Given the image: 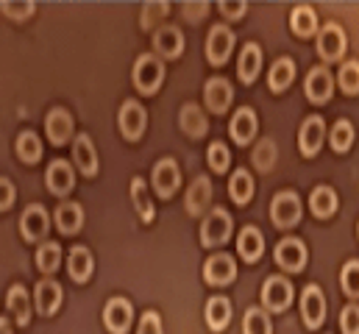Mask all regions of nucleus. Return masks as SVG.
Returning <instances> with one entry per match:
<instances>
[{"label": "nucleus", "mask_w": 359, "mask_h": 334, "mask_svg": "<svg viewBox=\"0 0 359 334\" xmlns=\"http://www.w3.org/2000/svg\"><path fill=\"white\" fill-rule=\"evenodd\" d=\"M203 279L212 287H226L237 279V262L231 253H212L203 265Z\"/></svg>", "instance_id": "14"}, {"label": "nucleus", "mask_w": 359, "mask_h": 334, "mask_svg": "<svg viewBox=\"0 0 359 334\" xmlns=\"http://www.w3.org/2000/svg\"><path fill=\"white\" fill-rule=\"evenodd\" d=\"M206 162L212 167V173H226L231 167V151L226 148V142H212L209 151H206Z\"/></svg>", "instance_id": "42"}, {"label": "nucleus", "mask_w": 359, "mask_h": 334, "mask_svg": "<svg viewBox=\"0 0 359 334\" xmlns=\"http://www.w3.org/2000/svg\"><path fill=\"white\" fill-rule=\"evenodd\" d=\"M203 315H206V323H209L212 332H223L231 323V301L226 295H212L206 301V312Z\"/></svg>", "instance_id": "29"}, {"label": "nucleus", "mask_w": 359, "mask_h": 334, "mask_svg": "<svg viewBox=\"0 0 359 334\" xmlns=\"http://www.w3.org/2000/svg\"><path fill=\"white\" fill-rule=\"evenodd\" d=\"M131 84L142 92V95H156L165 84V65L156 53H142L137 62H134V70H131Z\"/></svg>", "instance_id": "2"}, {"label": "nucleus", "mask_w": 359, "mask_h": 334, "mask_svg": "<svg viewBox=\"0 0 359 334\" xmlns=\"http://www.w3.org/2000/svg\"><path fill=\"white\" fill-rule=\"evenodd\" d=\"M14 198H17V192H14V184H11L8 178H3V175H0V212L11 209Z\"/></svg>", "instance_id": "49"}, {"label": "nucleus", "mask_w": 359, "mask_h": 334, "mask_svg": "<svg viewBox=\"0 0 359 334\" xmlns=\"http://www.w3.org/2000/svg\"><path fill=\"white\" fill-rule=\"evenodd\" d=\"M304 95H306L315 106H323V103L332 100V95H334V76L329 73L326 65L312 67V70L306 73V79H304Z\"/></svg>", "instance_id": "6"}, {"label": "nucleus", "mask_w": 359, "mask_h": 334, "mask_svg": "<svg viewBox=\"0 0 359 334\" xmlns=\"http://www.w3.org/2000/svg\"><path fill=\"white\" fill-rule=\"evenodd\" d=\"M315 45H318V56L332 65V62H340L348 51V36H346V28L340 22H326L318 36H315Z\"/></svg>", "instance_id": "3"}, {"label": "nucleus", "mask_w": 359, "mask_h": 334, "mask_svg": "<svg viewBox=\"0 0 359 334\" xmlns=\"http://www.w3.org/2000/svg\"><path fill=\"white\" fill-rule=\"evenodd\" d=\"M243 334H273V323H270L268 312L262 307H251L243 318Z\"/></svg>", "instance_id": "40"}, {"label": "nucleus", "mask_w": 359, "mask_h": 334, "mask_svg": "<svg viewBox=\"0 0 359 334\" xmlns=\"http://www.w3.org/2000/svg\"><path fill=\"white\" fill-rule=\"evenodd\" d=\"M295 81V62L290 59V56H281V59H276L273 65H270L268 70V86L270 92H276V95H281L290 84Z\"/></svg>", "instance_id": "32"}, {"label": "nucleus", "mask_w": 359, "mask_h": 334, "mask_svg": "<svg viewBox=\"0 0 359 334\" xmlns=\"http://www.w3.org/2000/svg\"><path fill=\"white\" fill-rule=\"evenodd\" d=\"M34 8H36V6H34L31 0H28V3H14V0H3V3H0V11L8 14L11 20H28V17L34 14Z\"/></svg>", "instance_id": "45"}, {"label": "nucleus", "mask_w": 359, "mask_h": 334, "mask_svg": "<svg viewBox=\"0 0 359 334\" xmlns=\"http://www.w3.org/2000/svg\"><path fill=\"white\" fill-rule=\"evenodd\" d=\"M14 148H17V159L22 165H36L42 159V140L34 131H22L17 137V145Z\"/></svg>", "instance_id": "36"}, {"label": "nucleus", "mask_w": 359, "mask_h": 334, "mask_svg": "<svg viewBox=\"0 0 359 334\" xmlns=\"http://www.w3.org/2000/svg\"><path fill=\"white\" fill-rule=\"evenodd\" d=\"M131 321H134V307H131L128 298L114 295V298L106 301V307H103V326H106L109 332L126 334L128 326H131Z\"/></svg>", "instance_id": "12"}, {"label": "nucleus", "mask_w": 359, "mask_h": 334, "mask_svg": "<svg viewBox=\"0 0 359 334\" xmlns=\"http://www.w3.org/2000/svg\"><path fill=\"white\" fill-rule=\"evenodd\" d=\"M337 206H340V198H337V192L329 184H320V187H315L309 192V209H312L315 218L326 220V218H332L337 212Z\"/></svg>", "instance_id": "27"}, {"label": "nucleus", "mask_w": 359, "mask_h": 334, "mask_svg": "<svg viewBox=\"0 0 359 334\" xmlns=\"http://www.w3.org/2000/svg\"><path fill=\"white\" fill-rule=\"evenodd\" d=\"M117 123H120V131L128 142H137L142 134H145V126H148V112L142 103L137 100H126L120 106V114H117Z\"/></svg>", "instance_id": "8"}, {"label": "nucleus", "mask_w": 359, "mask_h": 334, "mask_svg": "<svg viewBox=\"0 0 359 334\" xmlns=\"http://www.w3.org/2000/svg\"><path fill=\"white\" fill-rule=\"evenodd\" d=\"M301 318H304L306 329H312V332L323 326V321H326V295L318 284L304 287V293H301Z\"/></svg>", "instance_id": "10"}, {"label": "nucleus", "mask_w": 359, "mask_h": 334, "mask_svg": "<svg viewBox=\"0 0 359 334\" xmlns=\"http://www.w3.org/2000/svg\"><path fill=\"white\" fill-rule=\"evenodd\" d=\"M0 334H14L11 332V323H8L6 318H0Z\"/></svg>", "instance_id": "51"}, {"label": "nucleus", "mask_w": 359, "mask_h": 334, "mask_svg": "<svg viewBox=\"0 0 359 334\" xmlns=\"http://www.w3.org/2000/svg\"><path fill=\"white\" fill-rule=\"evenodd\" d=\"M56 226H59L62 234L81 232V226H84V209H81V203H76V201L59 203V209H56Z\"/></svg>", "instance_id": "34"}, {"label": "nucleus", "mask_w": 359, "mask_h": 334, "mask_svg": "<svg viewBox=\"0 0 359 334\" xmlns=\"http://www.w3.org/2000/svg\"><path fill=\"white\" fill-rule=\"evenodd\" d=\"M220 11H223V17H229V20H240V17L248 11V3H243V0H223V3H220Z\"/></svg>", "instance_id": "48"}, {"label": "nucleus", "mask_w": 359, "mask_h": 334, "mask_svg": "<svg viewBox=\"0 0 359 334\" xmlns=\"http://www.w3.org/2000/svg\"><path fill=\"white\" fill-rule=\"evenodd\" d=\"M237 253L245 259V262H259V256L265 253V237L257 226H245L237 237Z\"/></svg>", "instance_id": "30"}, {"label": "nucleus", "mask_w": 359, "mask_h": 334, "mask_svg": "<svg viewBox=\"0 0 359 334\" xmlns=\"http://www.w3.org/2000/svg\"><path fill=\"white\" fill-rule=\"evenodd\" d=\"M290 28H292V34L301 36V39H312V36H318V31H320L318 11H315L309 3H298V6H292V11H290Z\"/></svg>", "instance_id": "19"}, {"label": "nucleus", "mask_w": 359, "mask_h": 334, "mask_svg": "<svg viewBox=\"0 0 359 334\" xmlns=\"http://www.w3.org/2000/svg\"><path fill=\"white\" fill-rule=\"evenodd\" d=\"M198 234H201V246L203 248L226 246L231 240V234H234V218H231V212H226L223 206H215L212 212H206Z\"/></svg>", "instance_id": "1"}, {"label": "nucleus", "mask_w": 359, "mask_h": 334, "mask_svg": "<svg viewBox=\"0 0 359 334\" xmlns=\"http://www.w3.org/2000/svg\"><path fill=\"white\" fill-rule=\"evenodd\" d=\"M292 295H295V287L287 276H268L265 284H262V307L270 312H284L290 304H292Z\"/></svg>", "instance_id": "5"}, {"label": "nucleus", "mask_w": 359, "mask_h": 334, "mask_svg": "<svg viewBox=\"0 0 359 334\" xmlns=\"http://www.w3.org/2000/svg\"><path fill=\"white\" fill-rule=\"evenodd\" d=\"M329 145L334 154H348L354 145V126L351 120H337L329 131Z\"/></svg>", "instance_id": "37"}, {"label": "nucleus", "mask_w": 359, "mask_h": 334, "mask_svg": "<svg viewBox=\"0 0 359 334\" xmlns=\"http://www.w3.org/2000/svg\"><path fill=\"white\" fill-rule=\"evenodd\" d=\"M212 203V181L206 175H198L189 189H187V198H184V206L189 215H203Z\"/></svg>", "instance_id": "25"}, {"label": "nucleus", "mask_w": 359, "mask_h": 334, "mask_svg": "<svg viewBox=\"0 0 359 334\" xmlns=\"http://www.w3.org/2000/svg\"><path fill=\"white\" fill-rule=\"evenodd\" d=\"M137 334H165L162 332V318H159V312H145V315L140 318Z\"/></svg>", "instance_id": "47"}, {"label": "nucleus", "mask_w": 359, "mask_h": 334, "mask_svg": "<svg viewBox=\"0 0 359 334\" xmlns=\"http://www.w3.org/2000/svg\"><path fill=\"white\" fill-rule=\"evenodd\" d=\"M50 232V218H48V209L39 206V203H31L22 215H20V234L25 243H39L42 237H48Z\"/></svg>", "instance_id": "11"}, {"label": "nucleus", "mask_w": 359, "mask_h": 334, "mask_svg": "<svg viewBox=\"0 0 359 334\" xmlns=\"http://www.w3.org/2000/svg\"><path fill=\"white\" fill-rule=\"evenodd\" d=\"M337 84L346 95H359V62L357 59H348L340 65V73H337Z\"/></svg>", "instance_id": "41"}, {"label": "nucleus", "mask_w": 359, "mask_h": 334, "mask_svg": "<svg viewBox=\"0 0 359 334\" xmlns=\"http://www.w3.org/2000/svg\"><path fill=\"white\" fill-rule=\"evenodd\" d=\"M59 265H62V246H59V243H42V246L36 248V267H39L45 276L56 273Z\"/></svg>", "instance_id": "38"}, {"label": "nucleus", "mask_w": 359, "mask_h": 334, "mask_svg": "<svg viewBox=\"0 0 359 334\" xmlns=\"http://www.w3.org/2000/svg\"><path fill=\"white\" fill-rule=\"evenodd\" d=\"M92 270H95V259H92L90 248H84V246L70 248V256H67V273H70V279L79 281V284H84L92 276Z\"/></svg>", "instance_id": "33"}, {"label": "nucleus", "mask_w": 359, "mask_h": 334, "mask_svg": "<svg viewBox=\"0 0 359 334\" xmlns=\"http://www.w3.org/2000/svg\"><path fill=\"white\" fill-rule=\"evenodd\" d=\"M229 131H231V140H234L237 145H248V142H254V137H257V131H259L257 112H254L251 106L237 109V112H234V117H231Z\"/></svg>", "instance_id": "18"}, {"label": "nucleus", "mask_w": 359, "mask_h": 334, "mask_svg": "<svg viewBox=\"0 0 359 334\" xmlns=\"http://www.w3.org/2000/svg\"><path fill=\"white\" fill-rule=\"evenodd\" d=\"M6 304H8V312H11L17 326H28L31 323V298H28V290L22 284H14L8 290Z\"/></svg>", "instance_id": "31"}, {"label": "nucleus", "mask_w": 359, "mask_h": 334, "mask_svg": "<svg viewBox=\"0 0 359 334\" xmlns=\"http://www.w3.org/2000/svg\"><path fill=\"white\" fill-rule=\"evenodd\" d=\"M304 215V203L292 189H281L276 192V198L270 201V220L276 229H292L301 223Z\"/></svg>", "instance_id": "4"}, {"label": "nucleus", "mask_w": 359, "mask_h": 334, "mask_svg": "<svg viewBox=\"0 0 359 334\" xmlns=\"http://www.w3.org/2000/svg\"><path fill=\"white\" fill-rule=\"evenodd\" d=\"M340 284H343V293L348 298H359V259H351V262L343 265Z\"/></svg>", "instance_id": "43"}, {"label": "nucleus", "mask_w": 359, "mask_h": 334, "mask_svg": "<svg viewBox=\"0 0 359 334\" xmlns=\"http://www.w3.org/2000/svg\"><path fill=\"white\" fill-rule=\"evenodd\" d=\"M151 187L154 192H159V198H173V192L181 187V170L176 159H159L151 173Z\"/></svg>", "instance_id": "15"}, {"label": "nucleus", "mask_w": 359, "mask_h": 334, "mask_svg": "<svg viewBox=\"0 0 359 334\" xmlns=\"http://www.w3.org/2000/svg\"><path fill=\"white\" fill-rule=\"evenodd\" d=\"M34 304H36V312L42 318L56 315L59 307H62V287H59V281H50V279L39 281L36 284V293H34Z\"/></svg>", "instance_id": "22"}, {"label": "nucleus", "mask_w": 359, "mask_h": 334, "mask_svg": "<svg viewBox=\"0 0 359 334\" xmlns=\"http://www.w3.org/2000/svg\"><path fill=\"white\" fill-rule=\"evenodd\" d=\"M203 100H206V106L215 114H226L229 106H231V100H234V86L229 84V79L215 76V79H209L206 86H203Z\"/></svg>", "instance_id": "17"}, {"label": "nucleus", "mask_w": 359, "mask_h": 334, "mask_svg": "<svg viewBox=\"0 0 359 334\" xmlns=\"http://www.w3.org/2000/svg\"><path fill=\"white\" fill-rule=\"evenodd\" d=\"M168 11H170V3H145L142 6V28L145 31H156V20H162V17H168Z\"/></svg>", "instance_id": "44"}, {"label": "nucleus", "mask_w": 359, "mask_h": 334, "mask_svg": "<svg viewBox=\"0 0 359 334\" xmlns=\"http://www.w3.org/2000/svg\"><path fill=\"white\" fill-rule=\"evenodd\" d=\"M259 70H262V48L257 42L243 45L240 59H237V76H240V81L245 84V86L254 84L257 76H259Z\"/></svg>", "instance_id": "23"}, {"label": "nucleus", "mask_w": 359, "mask_h": 334, "mask_svg": "<svg viewBox=\"0 0 359 334\" xmlns=\"http://www.w3.org/2000/svg\"><path fill=\"white\" fill-rule=\"evenodd\" d=\"M184 11H189V14H187L189 20H201V17H206L209 3H184Z\"/></svg>", "instance_id": "50"}, {"label": "nucleus", "mask_w": 359, "mask_h": 334, "mask_svg": "<svg viewBox=\"0 0 359 334\" xmlns=\"http://www.w3.org/2000/svg\"><path fill=\"white\" fill-rule=\"evenodd\" d=\"M45 184H48V189H50L53 195H67V192H73V187H76V170L70 167V162L56 159V162L48 165Z\"/></svg>", "instance_id": "20"}, {"label": "nucleus", "mask_w": 359, "mask_h": 334, "mask_svg": "<svg viewBox=\"0 0 359 334\" xmlns=\"http://www.w3.org/2000/svg\"><path fill=\"white\" fill-rule=\"evenodd\" d=\"M251 159H254V167H257L259 173H270L273 165H276V159H278L276 142H273L270 137L259 140V142H257V148H254V154H251Z\"/></svg>", "instance_id": "39"}, {"label": "nucleus", "mask_w": 359, "mask_h": 334, "mask_svg": "<svg viewBox=\"0 0 359 334\" xmlns=\"http://www.w3.org/2000/svg\"><path fill=\"white\" fill-rule=\"evenodd\" d=\"M273 259L281 270L287 273H301L306 267V246L298 240V237H284L276 250H273Z\"/></svg>", "instance_id": "13"}, {"label": "nucleus", "mask_w": 359, "mask_h": 334, "mask_svg": "<svg viewBox=\"0 0 359 334\" xmlns=\"http://www.w3.org/2000/svg\"><path fill=\"white\" fill-rule=\"evenodd\" d=\"M229 195H231L234 203L245 206L254 198V175L248 170H234L231 178H229Z\"/></svg>", "instance_id": "35"}, {"label": "nucleus", "mask_w": 359, "mask_h": 334, "mask_svg": "<svg viewBox=\"0 0 359 334\" xmlns=\"http://www.w3.org/2000/svg\"><path fill=\"white\" fill-rule=\"evenodd\" d=\"M128 189H131V203H134L137 215L142 218V223H154L156 209H154V198H151V189H148L145 178L134 175V178H131V184H128Z\"/></svg>", "instance_id": "26"}, {"label": "nucleus", "mask_w": 359, "mask_h": 334, "mask_svg": "<svg viewBox=\"0 0 359 334\" xmlns=\"http://www.w3.org/2000/svg\"><path fill=\"white\" fill-rule=\"evenodd\" d=\"M154 51L159 59H176L184 53V34L176 25H165L154 31Z\"/></svg>", "instance_id": "21"}, {"label": "nucleus", "mask_w": 359, "mask_h": 334, "mask_svg": "<svg viewBox=\"0 0 359 334\" xmlns=\"http://www.w3.org/2000/svg\"><path fill=\"white\" fill-rule=\"evenodd\" d=\"M234 42H237V36H234V31L229 25H215L209 31V36H206V59H209V65H215V67L226 65L231 51H234Z\"/></svg>", "instance_id": "7"}, {"label": "nucleus", "mask_w": 359, "mask_h": 334, "mask_svg": "<svg viewBox=\"0 0 359 334\" xmlns=\"http://www.w3.org/2000/svg\"><path fill=\"white\" fill-rule=\"evenodd\" d=\"M340 329L343 334H359V304H348L340 312Z\"/></svg>", "instance_id": "46"}, {"label": "nucleus", "mask_w": 359, "mask_h": 334, "mask_svg": "<svg viewBox=\"0 0 359 334\" xmlns=\"http://www.w3.org/2000/svg\"><path fill=\"white\" fill-rule=\"evenodd\" d=\"M179 126H181V131H184L187 137H192V140H201V137H206V131H209V120H206V114H203V109H201L198 103H184V106H181Z\"/></svg>", "instance_id": "24"}, {"label": "nucleus", "mask_w": 359, "mask_h": 334, "mask_svg": "<svg viewBox=\"0 0 359 334\" xmlns=\"http://www.w3.org/2000/svg\"><path fill=\"white\" fill-rule=\"evenodd\" d=\"M357 237H359V223H357Z\"/></svg>", "instance_id": "52"}, {"label": "nucleus", "mask_w": 359, "mask_h": 334, "mask_svg": "<svg viewBox=\"0 0 359 334\" xmlns=\"http://www.w3.org/2000/svg\"><path fill=\"white\" fill-rule=\"evenodd\" d=\"M73 159L76 167L84 173V175H97V151H95V142L87 134H79L76 142H73Z\"/></svg>", "instance_id": "28"}, {"label": "nucleus", "mask_w": 359, "mask_h": 334, "mask_svg": "<svg viewBox=\"0 0 359 334\" xmlns=\"http://www.w3.org/2000/svg\"><path fill=\"white\" fill-rule=\"evenodd\" d=\"M323 140H326V120L320 114H309L304 123H301V131H298V148L306 159H315L318 151L323 148Z\"/></svg>", "instance_id": "9"}, {"label": "nucleus", "mask_w": 359, "mask_h": 334, "mask_svg": "<svg viewBox=\"0 0 359 334\" xmlns=\"http://www.w3.org/2000/svg\"><path fill=\"white\" fill-rule=\"evenodd\" d=\"M73 131H76V123H73V114L67 112V109H50L48 114H45V134H48V140L53 142V145H65V142H70V137H73Z\"/></svg>", "instance_id": "16"}]
</instances>
